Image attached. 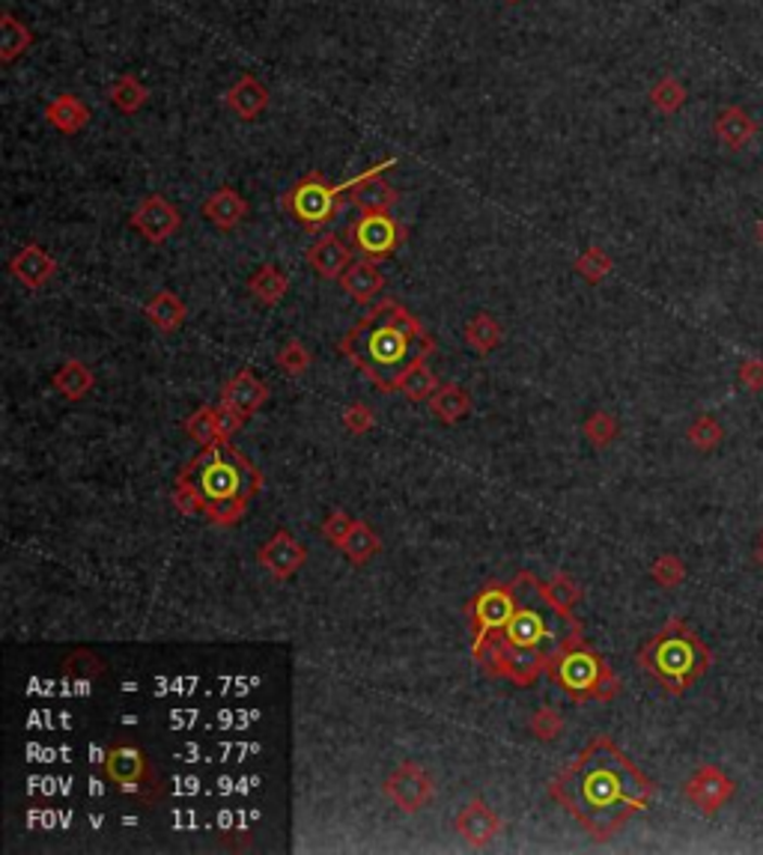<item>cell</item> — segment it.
<instances>
[{"label":"cell","instance_id":"cell-1","mask_svg":"<svg viewBox=\"0 0 763 855\" xmlns=\"http://www.w3.org/2000/svg\"><path fill=\"white\" fill-rule=\"evenodd\" d=\"M549 793L588 829L590 838L609 841L636 814L650 808L656 784L609 737H593L549 784Z\"/></svg>","mask_w":763,"mask_h":855},{"label":"cell","instance_id":"cell-2","mask_svg":"<svg viewBox=\"0 0 763 855\" xmlns=\"http://www.w3.org/2000/svg\"><path fill=\"white\" fill-rule=\"evenodd\" d=\"M340 352L347 355L359 370L371 376L376 391H400L405 373L417 361L429 359L436 352V340L424 331L412 313L397 301H382L371 313L352 325L347 337L340 340Z\"/></svg>","mask_w":763,"mask_h":855},{"label":"cell","instance_id":"cell-3","mask_svg":"<svg viewBox=\"0 0 763 855\" xmlns=\"http://www.w3.org/2000/svg\"><path fill=\"white\" fill-rule=\"evenodd\" d=\"M636 659L648 677L677 697L689 692L698 680H704L713 665V653L683 617H671L656 636L638 647Z\"/></svg>","mask_w":763,"mask_h":855},{"label":"cell","instance_id":"cell-4","mask_svg":"<svg viewBox=\"0 0 763 855\" xmlns=\"http://www.w3.org/2000/svg\"><path fill=\"white\" fill-rule=\"evenodd\" d=\"M546 674L576 704H585V701L605 704V701H614L621 692V680L614 677V670L605 665L597 650L585 644L581 626H570L567 636L561 638V644L552 650Z\"/></svg>","mask_w":763,"mask_h":855},{"label":"cell","instance_id":"cell-5","mask_svg":"<svg viewBox=\"0 0 763 855\" xmlns=\"http://www.w3.org/2000/svg\"><path fill=\"white\" fill-rule=\"evenodd\" d=\"M183 477H188L203 492L209 504L233 495L254 498L263 489V475L233 448L230 441H221L215 448H203V453L188 465Z\"/></svg>","mask_w":763,"mask_h":855},{"label":"cell","instance_id":"cell-6","mask_svg":"<svg viewBox=\"0 0 763 855\" xmlns=\"http://www.w3.org/2000/svg\"><path fill=\"white\" fill-rule=\"evenodd\" d=\"M280 203L304 230H320L340 212V188L325 183V176L313 171L289 188Z\"/></svg>","mask_w":763,"mask_h":855},{"label":"cell","instance_id":"cell-7","mask_svg":"<svg viewBox=\"0 0 763 855\" xmlns=\"http://www.w3.org/2000/svg\"><path fill=\"white\" fill-rule=\"evenodd\" d=\"M520 608V590L510 584H486L472 602V626H475V644L489 636L501 632L508 620Z\"/></svg>","mask_w":763,"mask_h":855},{"label":"cell","instance_id":"cell-8","mask_svg":"<svg viewBox=\"0 0 763 855\" xmlns=\"http://www.w3.org/2000/svg\"><path fill=\"white\" fill-rule=\"evenodd\" d=\"M349 236H352L355 251H361L367 260H382V256H391L400 248L405 230L403 224L391 218L388 212H376V215H361L359 221H352Z\"/></svg>","mask_w":763,"mask_h":855},{"label":"cell","instance_id":"cell-9","mask_svg":"<svg viewBox=\"0 0 763 855\" xmlns=\"http://www.w3.org/2000/svg\"><path fill=\"white\" fill-rule=\"evenodd\" d=\"M737 793V784L730 781L728 775L722 772L713 763H704L692 772V778L683 784V796L692 805L695 810H701L704 817H713L718 810L728 805L730 799Z\"/></svg>","mask_w":763,"mask_h":855},{"label":"cell","instance_id":"cell-10","mask_svg":"<svg viewBox=\"0 0 763 855\" xmlns=\"http://www.w3.org/2000/svg\"><path fill=\"white\" fill-rule=\"evenodd\" d=\"M128 224H132V230L140 232L147 242L162 244L179 232V227H183V212H179L167 197L150 194L132 212Z\"/></svg>","mask_w":763,"mask_h":855},{"label":"cell","instance_id":"cell-11","mask_svg":"<svg viewBox=\"0 0 763 855\" xmlns=\"http://www.w3.org/2000/svg\"><path fill=\"white\" fill-rule=\"evenodd\" d=\"M385 793H388V799H391L400 810L417 814L424 805H429L436 787H433V778L424 772V766H417V763H400V766L388 775Z\"/></svg>","mask_w":763,"mask_h":855},{"label":"cell","instance_id":"cell-12","mask_svg":"<svg viewBox=\"0 0 763 855\" xmlns=\"http://www.w3.org/2000/svg\"><path fill=\"white\" fill-rule=\"evenodd\" d=\"M104 775H108L116 787L138 793V790H143V784H147V778H150V763H147V754L135 749V745L114 742V745L104 752Z\"/></svg>","mask_w":763,"mask_h":855},{"label":"cell","instance_id":"cell-13","mask_svg":"<svg viewBox=\"0 0 763 855\" xmlns=\"http://www.w3.org/2000/svg\"><path fill=\"white\" fill-rule=\"evenodd\" d=\"M393 164H397V159H385V162L373 164L371 174L364 176L355 188H349V203L359 209L361 215L391 212V209L397 206V200H400L397 188L388 186V183L382 179V174H385L388 167H393Z\"/></svg>","mask_w":763,"mask_h":855},{"label":"cell","instance_id":"cell-14","mask_svg":"<svg viewBox=\"0 0 763 855\" xmlns=\"http://www.w3.org/2000/svg\"><path fill=\"white\" fill-rule=\"evenodd\" d=\"M304 557H308V549L284 528L272 533V540L260 545V552H257L260 567H266L275 578H289L292 573H299Z\"/></svg>","mask_w":763,"mask_h":855},{"label":"cell","instance_id":"cell-15","mask_svg":"<svg viewBox=\"0 0 763 855\" xmlns=\"http://www.w3.org/2000/svg\"><path fill=\"white\" fill-rule=\"evenodd\" d=\"M453 826H456V834L463 838L465 844L477 846V850L489 846L498 834H501V820H498L496 810L489 808L484 799L468 802V805L460 810V817H456Z\"/></svg>","mask_w":763,"mask_h":855},{"label":"cell","instance_id":"cell-16","mask_svg":"<svg viewBox=\"0 0 763 855\" xmlns=\"http://www.w3.org/2000/svg\"><path fill=\"white\" fill-rule=\"evenodd\" d=\"M549 624H546V614L540 612V608H534V605H525V602L520 600V608H516V614L510 617L508 626L501 629V638L508 641L510 647H543L546 641H549Z\"/></svg>","mask_w":763,"mask_h":855},{"label":"cell","instance_id":"cell-17","mask_svg":"<svg viewBox=\"0 0 763 855\" xmlns=\"http://www.w3.org/2000/svg\"><path fill=\"white\" fill-rule=\"evenodd\" d=\"M10 272L12 278L27 289H42L58 275V260L42 251L39 244H24L22 251L10 260Z\"/></svg>","mask_w":763,"mask_h":855},{"label":"cell","instance_id":"cell-18","mask_svg":"<svg viewBox=\"0 0 763 855\" xmlns=\"http://www.w3.org/2000/svg\"><path fill=\"white\" fill-rule=\"evenodd\" d=\"M549 656L552 650L546 647H510L504 641V656H501V677H508L516 686H531L537 682L540 674H546L549 668Z\"/></svg>","mask_w":763,"mask_h":855},{"label":"cell","instance_id":"cell-19","mask_svg":"<svg viewBox=\"0 0 763 855\" xmlns=\"http://www.w3.org/2000/svg\"><path fill=\"white\" fill-rule=\"evenodd\" d=\"M304 260L316 268V275L325 280H340V275L352 266V248L337 236H323L308 248Z\"/></svg>","mask_w":763,"mask_h":855},{"label":"cell","instance_id":"cell-20","mask_svg":"<svg viewBox=\"0 0 763 855\" xmlns=\"http://www.w3.org/2000/svg\"><path fill=\"white\" fill-rule=\"evenodd\" d=\"M713 135L718 138V143L730 152L746 150L752 138L758 135V123L752 116L742 111L740 104H728L722 108L716 114V123H713Z\"/></svg>","mask_w":763,"mask_h":855},{"label":"cell","instance_id":"cell-21","mask_svg":"<svg viewBox=\"0 0 763 855\" xmlns=\"http://www.w3.org/2000/svg\"><path fill=\"white\" fill-rule=\"evenodd\" d=\"M203 218H207L212 227H218V230L224 232L236 230V227L248 218V200H245L236 188L230 186L218 188L215 194L207 197V203H203Z\"/></svg>","mask_w":763,"mask_h":855},{"label":"cell","instance_id":"cell-22","mask_svg":"<svg viewBox=\"0 0 763 855\" xmlns=\"http://www.w3.org/2000/svg\"><path fill=\"white\" fill-rule=\"evenodd\" d=\"M268 400V388L263 381L257 379L254 370H239L233 376L224 391H221V403H230L233 408H239L242 415H254L263 408V403Z\"/></svg>","mask_w":763,"mask_h":855},{"label":"cell","instance_id":"cell-23","mask_svg":"<svg viewBox=\"0 0 763 855\" xmlns=\"http://www.w3.org/2000/svg\"><path fill=\"white\" fill-rule=\"evenodd\" d=\"M224 102L230 108V114H236L239 120H257L268 108V87L263 81H257L254 75H242L227 90Z\"/></svg>","mask_w":763,"mask_h":855},{"label":"cell","instance_id":"cell-24","mask_svg":"<svg viewBox=\"0 0 763 855\" xmlns=\"http://www.w3.org/2000/svg\"><path fill=\"white\" fill-rule=\"evenodd\" d=\"M46 120L60 135H78L90 123V108L78 96L60 93L46 104Z\"/></svg>","mask_w":763,"mask_h":855},{"label":"cell","instance_id":"cell-25","mask_svg":"<svg viewBox=\"0 0 763 855\" xmlns=\"http://www.w3.org/2000/svg\"><path fill=\"white\" fill-rule=\"evenodd\" d=\"M340 287L347 292L349 299H355L359 304H367L373 301V296H379L382 287H385V275L379 268L367 263V260H359L340 275Z\"/></svg>","mask_w":763,"mask_h":855},{"label":"cell","instance_id":"cell-26","mask_svg":"<svg viewBox=\"0 0 763 855\" xmlns=\"http://www.w3.org/2000/svg\"><path fill=\"white\" fill-rule=\"evenodd\" d=\"M143 313H147V319H150L159 331H164V335H174V331H179L183 323H186V304H183V299H179L176 292H171V289L155 292V296L147 301Z\"/></svg>","mask_w":763,"mask_h":855},{"label":"cell","instance_id":"cell-27","mask_svg":"<svg viewBox=\"0 0 763 855\" xmlns=\"http://www.w3.org/2000/svg\"><path fill=\"white\" fill-rule=\"evenodd\" d=\"M540 596H543L546 608H552L564 624H576V620H573V608L581 602V588H578L573 578L558 573V576H552V581L540 584Z\"/></svg>","mask_w":763,"mask_h":855},{"label":"cell","instance_id":"cell-28","mask_svg":"<svg viewBox=\"0 0 763 855\" xmlns=\"http://www.w3.org/2000/svg\"><path fill=\"white\" fill-rule=\"evenodd\" d=\"M51 385H54V391L60 393V397H66V400H72V403H78V400H84L87 393L93 391V373H90V367L84 364V361L72 359L66 361V364H60L58 370H54V376H51Z\"/></svg>","mask_w":763,"mask_h":855},{"label":"cell","instance_id":"cell-29","mask_svg":"<svg viewBox=\"0 0 763 855\" xmlns=\"http://www.w3.org/2000/svg\"><path fill=\"white\" fill-rule=\"evenodd\" d=\"M248 292H251L260 304L275 307V304H280L284 296L289 292V278L278 266L266 263V266H260L254 275L248 278Z\"/></svg>","mask_w":763,"mask_h":855},{"label":"cell","instance_id":"cell-30","mask_svg":"<svg viewBox=\"0 0 763 855\" xmlns=\"http://www.w3.org/2000/svg\"><path fill=\"white\" fill-rule=\"evenodd\" d=\"M30 46H34L30 27L18 22L12 12H3L0 15V63H15L30 51Z\"/></svg>","mask_w":763,"mask_h":855},{"label":"cell","instance_id":"cell-31","mask_svg":"<svg viewBox=\"0 0 763 855\" xmlns=\"http://www.w3.org/2000/svg\"><path fill=\"white\" fill-rule=\"evenodd\" d=\"M429 408L441 424H456L472 412V397L460 385H439V391L429 397Z\"/></svg>","mask_w":763,"mask_h":855},{"label":"cell","instance_id":"cell-32","mask_svg":"<svg viewBox=\"0 0 763 855\" xmlns=\"http://www.w3.org/2000/svg\"><path fill=\"white\" fill-rule=\"evenodd\" d=\"M501 325L489 316V313H475L468 323H465V343L475 349L480 359H486V355H492L498 349V343H501Z\"/></svg>","mask_w":763,"mask_h":855},{"label":"cell","instance_id":"cell-33","mask_svg":"<svg viewBox=\"0 0 763 855\" xmlns=\"http://www.w3.org/2000/svg\"><path fill=\"white\" fill-rule=\"evenodd\" d=\"M150 99V87L140 81L135 72L120 75L111 87V104H114L120 114H138L140 108Z\"/></svg>","mask_w":763,"mask_h":855},{"label":"cell","instance_id":"cell-34","mask_svg":"<svg viewBox=\"0 0 763 855\" xmlns=\"http://www.w3.org/2000/svg\"><path fill=\"white\" fill-rule=\"evenodd\" d=\"M340 549H343V555H347L349 561L355 564V567H361V564H367V561H371V557L379 552L382 543H379V537L373 533L371 525L359 519L355 525H352V531H349V537L343 540V545H340Z\"/></svg>","mask_w":763,"mask_h":855},{"label":"cell","instance_id":"cell-35","mask_svg":"<svg viewBox=\"0 0 763 855\" xmlns=\"http://www.w3.org/2000/svg\"><path fill=\"white\" fill-rule=\"evenodd\" d=\"M686 87H683L680 78L674 75H662L660 81L650 87V104L660 111V114H677L683 104H686Z\"/></svg>","mask_w":763,"mask_h":855},{"label":"cell","instance_id":"cell-36","mask_svg":"<svg viewBox=\"0 0 763 855\" xmlns=\"http://www.w3.org/2000/svg\"><path fill=\"white\" fill-rule=\"evenodd\" d=\"M686 439H689L695 451L713 453L725 441V427L713 415H698L686 429Z\"/></svg>","mask_w":763,"mask_h":855},{"label":"cell","instance_id":"cell-37","mask_svg":"<svg viewBox=\"0 0 763 855\" xmlns=\"http://www.w3.org/2000/svg\"><path fill=\"white\" fill-rule=\"evenodd\" d=\"M400 391H403L405 400H412V403H424V400H429L433 393L439 391V379H436V373L429 370L427 359L417 361L415 367L405 373Z\"/></svg>","mask_w":763,"mask_h":855},{"label":"cell","instance_id":"cell-38","mask_svg":"<svg viewBox=\"0 0 763 855\" xmlns=\"http://www.w3.org/2000/svg\"><path fill=\"white\" fill-rule=\"evenodd\" d=\"M612 268H614V260L602 251L600 244H590V248H585V251L576 256V272L588 280V284H593V287L609 278Z\"/></svg>","mask_w":763,"mask_h":855},{"label":"cell","instance_id":"cell-39","mask_svg":"<svg viewBox=\"0 0 763 855\" xmlns=\"http://www.w3.org/2000/svg\"><path fill=\"white\" fill-rule=\"evenodd\" d=\"M186 432L197 441V444H200V448H215V444H221L218 424H215V408H209V405L197 408L195 415L186 420Z\"/></svg>","mask_w":763,"mask_h":855},{"label":"cell","instance_id":"cell-40","mask_svg":"<svg viewBox=\"0 0 763 855\" xmlns=\"http://www.w3.org/2000/svg\"><path fill=\"white\" fill-rule=\"evenodd\" d=\"M248 504H251V498L248 495H233V498H224V501H212V504H207V510H203V516H207L212 525H221V528H230V525H236V521L242 519L245 510H248Z\"/></svg>","mask_w":763,"mask_h":855},{"label":"cell","instance_id":"cell-41","mask_svg":"<svg viewBox=\"0 0 763 855\" xmlns=\"http://www.w3.org/2000/svg\"><path fill=\"white\" fill-rule=\"evenodd\" d=\"M581 429H585V439H588L593 448H600V451L614 444V439L621 436V424H617L609 412H593Z\"/></svg>","mask_w":763,"mask_h":855},{"label":"cell","instance_id":"cell-42","mask_svg":"<svg viewBox=\"0 0 763 855\" xmlns=\"http://www.w3.org/2000/svg\"><path fill=\"white\" fill-rule=\"evenodd\" d=\"M650 578L665 590L680 588L683 581H686V564H683L677 555H660L650 564Z\"/></svg>","mask_w":763,"mask_h":855},{"label":"cell","instance_id":"cell-43","mask_svg":"<svg viewBox=\"0 0 763 855\" xmlns=\"http://www.w3.org/2000/svg\"><path fill=\"white\" fill-rule=\"evenodd\" d=\"M528 730H531L540 742H555L558 737L564 733V716L558 713L555 706H543V709H537L531 716Z\"/></svg>","mask_w":763,"mask_h":855},{"label":"cell","instance_id":"cell-44","mask_svg":"<svg viewBox=\"0 0 763 855\" xmlns=\"http://www.w3.org/2000/svg\"><path fill=\"white\" fill-rule=\"evenodd\" d=\"M174 504L176 510L183 513V516H200L203 510H207V498H203V492L197 489L188 477H176V486H174Z\"/></svg>","mask_w":763,"mask_h":855},{"label":"cell","instance_id":"cell-45","mask_svg":"<svg viewBox=\"0 0 763 855\" xmlns=\"http://www.w3.org/2000/svg\"><path fill=\"white\" fill-rule=\"evenodd\" d=\"M278 367L287 373V376H301V373L311 367V352H308L304 343H299V340H289L287 347H280Z\"/></svg>","mask_w":763,"mask_h":855},{"label":"cell","instance_id":"cell-46","mask_svg":"<svg viewBox=\"0 0 763 855\" xmlns=\"http://www.w3.org/2000/svg\"><path fill=\"white\" fill-rule=\"evenodd\" d=\"M245 420H248V415H242L239 408H233L230 403L215 405V424H218L221 441H230L245 427Z\"/></svg>","mask_w":763,"mask_h":855},{"label":"cell","instance_id":"cell-47","mask_svg":"<svg viewBox=\"0 0 763 855\" xmlns=\"http://www.w3.org/2000/svg\"><path fill=\"white\" fill-rule=\"evenodd\" d=\"M373 424H376V415L371 412V405L364 403H349L347 412H343V427L352 432V436H364L371 432Z\"/></svg>","mask_w":763,"mask_h":855},{"label":"cell","instance_id":"cell-48","mask_svg":"<svg viewBox=\"0 0 763 855\" xmlns=\"http://www.w3.org/2000/svg\"><path fill=\"white\" fill-rule=\"evenodd\" d=\"M352 525H355V519L352 516H347L343 510H337V513H332L328 519L323 521V537L328 540L332 545H343V540L349 537V531H352Z\"/></svg>","mask_w":763,"mask_h":855},{"label":"cell","instance_id":"cell-49","mask_svg":"<svg viewBox=\"0 0 763 855\" xmlns=\"http://www.w3.org/2000/svg\"><path fill=\"white\" fill-rule=\"evenodd\" d=\"M737 381L749 393L763 391V359H742L737 367Z\"/></svg>","mask_w":763,"mask_h":855},{"label":"cell","instance_id":"cell-50","mask_svg":"<svg viewBox=\"0 0 763 855\" xmlns=\"http://www.w3.org/2000/svg\"><path fill=\"white\" fill-rule=\"evenodd\" d=\"M754 564L763 569V528L761 533H758V545H754Z\"/></svg>","mask_w":763,"mask_h":855},{"label":"cell","instance_id":"cell-51","mask_svg":"<svg viewBox=\"0 0 763 855\" xmlns=\"http://www.w3.org/2000/svg\"><path fill=\"white\" fill-rule=\"evenodd\" d=\"M754 239H758V242H761V248H763V218L758 221V227H754Z\"/></svg>","mask_w":763,"mask_h":855},{"label":"cell","instance_id":"cell-52","mask_svg":"<svg viewBox=\"0 0 763 855\" xmlns=\"http://www.w3.org/2000/svg\"><path fill=\"white\" fill-rule=\"evenodd\" d=\"M504 3H520V0H504Z\"/></svg>","mask_w":763,"mask_h":855}]
</instances>
